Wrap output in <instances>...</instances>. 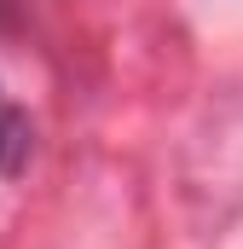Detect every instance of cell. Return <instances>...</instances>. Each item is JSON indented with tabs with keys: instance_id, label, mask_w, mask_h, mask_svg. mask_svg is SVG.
Instances as JSON below:
<instances>
[{
	"instance_id": "6da1fadb",
	"label": "cell",
	"mask_w": 243,
	"mask_h": 249,
	"mask_svg": "<svg viewBox=\"0 0 243 249\" xmlns=\"http://www.w3.org/2000/svg\"><path fill=\"white\" fill-rule=\"evenodd\" d=\"M29 151H35V127H29V110L0 87V180H17L29 168Z\"/></svg>"
}]
</instances>
